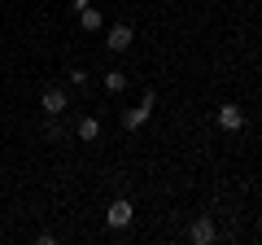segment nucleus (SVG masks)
Returning <instances> with one entry per match:
<instances>
[{
  "label": "nucleus",
  "instance_id": "f257e3e1",
  "mask_svg": "<svg viewBox=\"0 0 262 245\" xmlns=\"http://www.w3.org/2000/svg\"><path fill=\"white\" fill-rule=\"evenodd\" d=\"M153 105H158V96H153V92H144L136 110H127V114H122V127H127V132H136V127H144V122H149V114H153Z\"/></svg>",
  "mask_w": 262,
  "mask_h": 245
},
{
  "label": "nucleus",
  "instance_id": "f03ea898",
  "mask_svg": "<svg viewBox=\"0 0 262 245\" xmlns=\"http://www.w3.org/2000/svg\"><path fill=\"white\" fill-rule=\"evenodd\" d=\"M131 219H136V206H131L127 197H114L110 210H105V223H110V228H127Z\"/></svg>",
  "mask_w": 262,
  "mask_h": 245
},
{
  "label": "nucleus",
  "instance_id": "7ed1b4c3",
  "mask_svg": "<svg viewBox=\"0 0 262 245\" xmlns=\"http://www.w3.org/2000/svg\"><path fill=\"white\" fill-rule=\"evenodd\" d=\"M131 39H136V31H131L127 22H114V27H110V35H105V44H110V53H127V48H131Z\"/></svg>",
  "mask_w": 262,
  "mask_h": 245
},
{
  "label": "nucleus",
  "instance_id": "20e7f679",
  "mask_svg": "<svg viewBox=\"0 0 262 245\" xmlns=\"http://www.w3.org/2000/svg\"><path fill=\"white\" fill-rule=\"evenodd\" d=\"M39 105H44V114H48V118H57V114H66V92H61V88H44Z\"/></svg>",
  "mask_w": 262,
  "mask_h": 245
},
{
  "label": "nucleus",
  "instance_id": "39448f33",
  "mask_svg": "<svg viewBox=\"0 0 262 245\" xmlns=\"http://www.w3.org/2000/svg\"><path fill=\"white\" fill-rule=\"evenodd\" d=\"M219 127H223V132H241V127H245L241 105H219Z\"/></svg>",
  "mask_w": 262,
  "mask_h": 245
},
{
  "label": "nucleus",
  "instance_id": "423d86ee",
  "mask_svg": "<svg viewBox=\"0 0 262 245\" xmlns=\"http://www.w3.org/2000/svg\"><path fill=\"white\" fill-rule=\"evenodd\" d=\"M188 236H192V245H210V241H214V223H210V219L206 215H201V219H192V228H188Z\"/></svg>",
  "mask_w": 262,
  "mask_h": 245
},
{
  "label": "nucleus",
  "instance_id": "0eeeda50",
  "mask_svg": "<svg viewBox=\"0 0 262 245\" xmlns=\"http://www.w3.org/2000/svg\"><path fill=\"white\" fill-rule=\"evenodd\" d=\"M75 13H79V27H83V31H101L105 27V18L92 9V5H83V9H75Z\"/></svg>",
  "mask_w": 262,
  "mask_h": 245
},
{
  "label": "nucleus",
  "instance_id": "6e6552de",
  "mask_svg": "<svg viewBox=\"0 0 262 245\" xmlns=\"http://www.w3.org/2000/svg\"><path fill=\"white\" fill-rule=\"evenodd\" d=\"M96 136H101V122H96V118H79V140H88V145H92Z\"/></svg>",
  "mask_w": 262,
  "mask_h": 245
},
{
  "label": "nucleus",
  "instance_id": "1a4fd4ad",
  "mask_svg": "<svg viewBox=\"0 0 262 245\" xmlns=\"http://www.w3.org/2000/svg\"><path fill=\"white\" fill-rule=\"evenodd\" d=\"M122 88H127V75L122 70H110L105 75V92H122Z\"/></svg>",
  "mask_w": 262,
  "mask_h": 245
},
{
  "label": "nucleus",
  "instance_id": "9d476101",
  "mask_svg": "<svg viewBox=\"0 0 262 245\" xmlns=\"http://www.w3.org/2000/svg\"><path fill=\"white\" fill-rule=\"evenodd\" d=\"M66 79H70V84H75V88H88V75H83V70H70V75H66Z\"/></svg>",
  "mask_w": 262,
  "mask_h": 245
}]
</instances>
